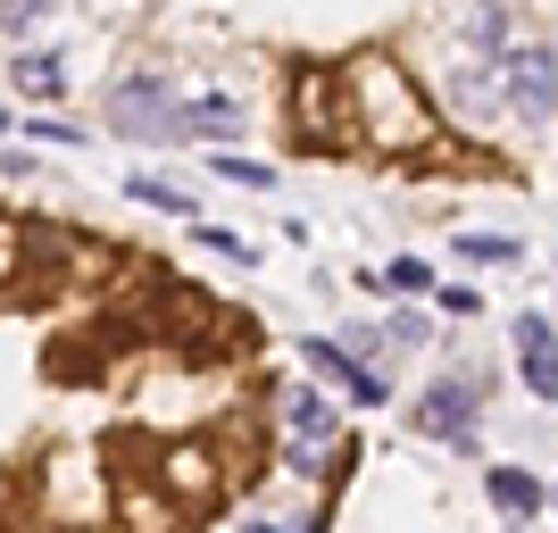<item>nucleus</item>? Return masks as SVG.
Wrapping results in <instances>:
<instances>
[{
	"mask_svg": "<svg viewBox=\"0 0 558 533\" xmlns=\"http://www.w3.org/2000/svg\"><path fill=\"white\" fill-rule=\"evenodd\" d=\"M333 84H342V134H350V150L392 159V167L442 159V109H434V93L417 84L409 59H392V50H350L342 68H333Z\"/></svg>",
	"mask_w": 558,
	"mask_h": 533,
	"instance_id": "f257e3e1",
	"label": "nucleus"
},
{
	"mask_svg": "<svg viewBox=\"0 0 558 533\" xmlns=\"http://www.w3.org/2000/svg\"><path fill=\"white\" fill-rule=\"evenodd\" d=\"M267 417H276V475L333 500V484L359 459V441L342 425V392H326L317 375H283V384H267Z\"/></svg>",
	"mask_w": 558,
	"mask_h": 533,
	"instance_id": "f03ea898",
	"label": "nucleus"
},
{
	"mask_svg": "<svg viewBox=\"0 0 558 533\" xmlns=\"http://www.w3.org/2000/svg\"><path fill=\"white\" fill-rule=\"evenodd\" d=\"M242 484V459H226L217 434H184L150 459V492H159V517H217Z\"/></svg>",
	"mask_w": 558,
	"mask_h": 533,
	"instance_id": "7ed1b4c3",
	"label": "nucleus"
},
{
	"mask_svg": "<svg viewBox=\"0 0 558 533\" xmlns=\"http://www.w3.org/2000/svg\"><path fill=\"white\" fill-rule=\"evenodd\" d=\"M175 100H184V84L167 68H117L100 84V125L117 142H175Z\"/></svg>",
	"mask_w": 558,
	"mask_h": 533,
	"instance_id": "20e7f679",
	"label": "nucleus"
},
{
	"mask_svg": "<svg viewBox=\"0 0 558 533\" xmlns=\"http://www.w3.org/2000/svg\"><path fill=\"white\" fill-rule=\"evenodd\" d=\"M68 251H75V233L43 226V217H0V301L9 308L43 301L68 276Z\"/></svg>",
	"mask_w": 558,
	"mask_h": 533,
	"instance_id": "39448f33",
	"label": "nucleus"
},
{
	"mask_svg": "<svg viewBox=\"0 0 558 533\" xmlns=\"http://www.w3.org/2000/svg\"><path fill=\"white\" fill-rule=\"evenodd\" d=\"M283 117H292V142H301L308 159L350 150V134H342V84H333V68H317V59H301V68L283 75Z\"/></svg>",
	"mask_w": 558,
	"mask_h": 533,
	"instance_id": "423d86ee",
	"label": "nucleus"
},
{
	"mask_svg": "<svg viewBox=\"0 0 558 533\" xmlns=\"http://www.w3.org/2000/svg\"><path fill=\"white\" fill-rule=\"evenodd\" d=\"M409 425H417L425 441H450L459 459H484V434H475V425H484V384H475V375H434L417 392V409H409Z\"/></svg>",
	"mask_w": 558,
	"mask_h": 533,
	"instance_id": "0eeeda50",
	"label": "nucleus"
},
{
	"mask_svg": "<svg viewBox=\"0 0 558 533\" xmlns=\"http://www.w3.org/2000/svg\"><path fill=\"white\" fill-rule=\"evenodd\" d=\"M500 109L517 125H550L558 117V43H500Z\"/></svg>",
	"mask_w": 558,
	"mask_h": 533,
	"instance_id": "6e6552de",
	"label": "nucleus"
},
{
	"mask_svg": "<svg viewBox=\"0 0 558 533\" xmlns=\"http://www.w3.org/2000/svg\"><path fill=\"white\" fill-rule=\"evenodd\" d=\"M301 367L326 384V392L359 400V409H384L392 400V375L375 367V359H359V350L342 342V334H301Z\"/></svg>",
	"mask_w": 558,
	"mask_h": 533,
	"instance_id": "1a4fd4ad",
	"label": "nucleus"
},
{
	"mask_svg": "<svg viewBox=\"0 0 558 533\" xmlns=\"http://www.w3.org/2000/svg\"><path fill=\"white\" fill-rule=\"evenodd\" d=\"M251 134V109L233 93H184L175 100V142H201V150H233Z\"/></svg>",
	"mask_w": 558,
	"mask_h": 533,
	"instance_id": "9d476101",
	"label": "nucleus"
},
{
	"mask_svg": "<svg viewBox=\"0 0 558 533\" xmlns=\"http://www.w3.org/2000/svg\"><path fill=\"white\" fill-rule=\"evenodd\" d=\"M509 350H517V375H525V392H534L542 409H558V325L525 308V317L509 325Z\"/></svg>",
	"mask_w": 558,
	"mask_h": 533,
	"instance_id": "9b49d317",
	"label": "nucleus"
},
{
	"mask_svg": "<svg viewBox=\"0 0 558 533\" xmlns=\"http://www.w3.org/2000/svg\"><path fill=\"white\" fill-rule=\"evenodd\" d=\"M9 93L34 100V109H68V59L50 43H17V59H9Z\"/></svg>",
	"mask_w": 558,
	"mask_h": 533,
	"instance_id": "f8f14e48",
	"label": "nucleus"
},
{
	"mask_svg": "<svg viewBox=\"0 0 558 533\" xmlns=\"http://www.w3.org/2000/svg\"><path fill=\"white\" fill-rule=\"evenodd\" d=\"M484 500H492V517H509V525H525V517L550 509L542 475H534V467H517V459H492L484 467Z\"/></svg>",
	"mask_w": 558,
	"mask_h": 533,
	"instance_id": "ddd939ff",
	"label": "nucleus"
},
{
	"mask_svg": "<svg viewBox=\"0 0 558 533\" xmlns=\"http://www.w3.org/2000/svg\"><path fill=\"white\" fill-rule=\"evenodd\" d=\"M517 25H509V0H459L450 9V43L459 50H500Z\"/></svg>",
	"mask_w": 558,
	"mask_h": 533,
	"instance_id": "4468645a",
	"label": "nucleus"
},
{
	"mask_svg": "<svg viewBox=\"0 0 558 533\" xmlns=\"http://www.w3.org/2000/svg\"><path fill=\"white\" fill-rule=\"evenodd\" d=\"M125 201L134 209H159V217H201V192H184V184H167V175H125Z\"/></svg>",
	"mask_w": 558,
	"mask_h": 533,
	"instance_id": "2eb2a0df",
	"label": "nucleus"
},
{
	"mask_svg": "<svg viewBox=\"0 0 558 533\" xmlns=\"http://www.w3.org/2000/svg\"><path fill=\"white\" fill-rule=\"evenodd\" d=\"M17 134L43 142V150H84V142H93V125H68L59 109H34V117H17Z\"/></svg>",
	"mask_w": 558,
	"mask_h": 533,
	"instance_id": "dca6fc26",
	"label": "nucleus"
},
{
	"mask_svg": "<svg viewBox=\"0 0 558 533\" xmlns=\"http://www.w3.org/2000/svg\"><path fill=\"white\" fill-rule=\"evenodd\" d=\"M209 167L226 175V184H242V192H276V167H267V159H251L242 142H233V150H209Z\"/></svg>",
	"mask_w": 558,
	"mask_h": 533,
	"instance_id": "f3484780",
	"label": "nucleus"
},
{
	"mask_svg": "<svg viewBox=\"0 0 558 533\" xmlns=\"http://www.w3.org/2000/svg\"><path fill=\"white\" fill-rule=\"evenodd\" d=\"M459 258L466 267H517L525 242H517V233H459Z\"/></svg>",
	"mask_w": 558,
	"mask_h": 533,
	"instance_id": "a211bd4d",
	"label": "nucleus"
},
{
	"mask_svg": "<svg viewBox=\"0 0 558 533\" xmlns=\"http://www.w3.org/2000/svg\"><path fill=\"white\" fill-rule=\"evenodd\" d=\"M68 0H0V43H17V34H34L43 17H59Z\"/></svg>",
	"mask_w": 558,
	"mask_h": 533,
	"instance_id": "6ab92c4d",
	"label": "nucleus"
},
{
	"mask_svg": "<svg viewBox=\"0 0 558 533\" xmlns=\"http://www.w3.org/2000/svg\"><path fill=\"white\" fill-rule=\"evenodd\" d=\"M375 292H409V301H417V292H434V258H392V267L375 276Z\"/></svg>",
	"mask_w": 558,
	"mask_h": 533,
	"instance_id": "aec40b11",
	"label": "nucleus"
},
{
	"mask_svg": "<svg viewBox=\"0 0 558 533\" xmlns=\"http://www.w3.org/2000/svg\"><path fill=\"white\" fill-rule=\"evenodd\" d=\"M192 242H201V251H217V258H233V267H258V251L242 242V233H226V226H201V217H192Z\"/></svg>",
	"mask_w": 558,
	"mask_h": 533,
	"instance_id": "412c9836",
	"label": "nucleus"
},
{
	"mask_svg": "<svg viewBox=\"0 0 558 533\" xmlns=\"http://www.w3.org/2000/svg\"><path fill=\"white\" fill-rule=\"evenodd\" d=\"M434 301H442V317H484V292H475V283H434Z\"/></svg>",
	"mask_w": 558,
	"mask_h": 533,
	"instance_id": "4be33fe9",
	"label": "nucleus"
},
{
	"mask_svg": "<svg viewBox=\"0 0 558 533\" xmlns=\"http://www.w3.org/2000/svg\"><path fill=\"white\" fill-rule=\"evenodd\" d=\"M0 134H17V117H9V109H0Z\"/></svg>",
	"mask_w": 558,
	"mask_h": 533,
	"instance_id": "5701e85b",
	"label": "nucleus"
},
{
	"mask_svg": "<svg viewBox=\"0 0 558 533\" xmlns=\"http://www.w3.org/2000/svg\"><path fill=\"white\" fill-rule=\"evenodd\" d=\"M0 517H9V500H0Z\"/></svg>",
	"mask_w": 558,
	"mask_h": 533,
	"instance_id": "b1692460",
	"label": "nucleus"
},
{
	"mask_svg": "<svg viewBox=\"0 0 558 533\" xmlns=\"http://www.w3.org/2000/svg\"><path fill=\"white\" fill-rule=\"evenodd\" d=\"M550 509H558V492H550Z\"/></svg>",
	"mask_w": 558,
	"mask_h": 533,
	"instance_id": "393cba45",
	"label": "nucleus"
}]
</instances>
